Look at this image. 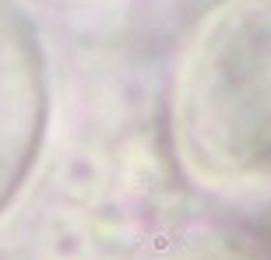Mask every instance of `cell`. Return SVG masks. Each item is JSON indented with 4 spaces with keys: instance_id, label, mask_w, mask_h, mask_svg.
Here are the masks:
<instances>
[{
    "instance_id": "1",
    "label": "cell",
    "mask_w": 271,
    "mask_h": 260,
    "mask_svg": "<svg viewBox=\"0 0 271 260\" xmlns=\"http://www.w3.org/2000/svg\"><path fill=\"white\" fill-rule=\"evenodd\" d=\"M39 71L18 18L0 4V204L21 180L39 134Z\"/></svg>"
}]
</instances>
